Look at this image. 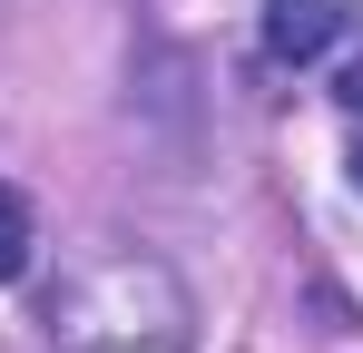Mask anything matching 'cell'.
<instances>
[{"label":"cell","mask_w":363,"mask_h":353,"mask_svg":"<svg viewBox=\"0 0 363 353\" xmlns=\"http://www.w3.org/2000/svg\"><path fill=\"white\" fill-rule=\"evenodd\" d=\"M344 30V0H265V50L275 59H324Z\"/></svg>","instance_id":"1"},{"label":"cell","mask_w":363,"mask_h":353,"mask_svg":"<svg viewBox=\"0 0 363 353\" xmlns=\"http://www.w3.org/2000/svg\"><path fill=\"white\" fill-rule=\"evenodd\" d=\"M30 245H40V235H30V196L0 176V285H20V275H30Z\"/></svg>","instance_id":"2"},{"label":"cell","mask_w":363,"mask_h":353,"mask_svg":"<svg viewBox=\"0 0 363 353\" xmlns=\"http://www.w3.org/2000/svg\"><path fill=\"white\" fill-rule=\"evenodd\" d=\"M334 99H344V118H363V59L344 69V89H334Z\"/></svg>","instance_id":"3"},{"label":"cell","mask_w":363,"mask_h":353,"mask_svg":"<svg viewBox=\"0 0 363 353\" xmlns=\"http://www.w3.org/2000/svg\"><path fill=\"white\" fill-rule=\"evenodd\" d=\"M354 186H363V147H354Z\"/></svg>","instance_id":"4"}]
</instances>
